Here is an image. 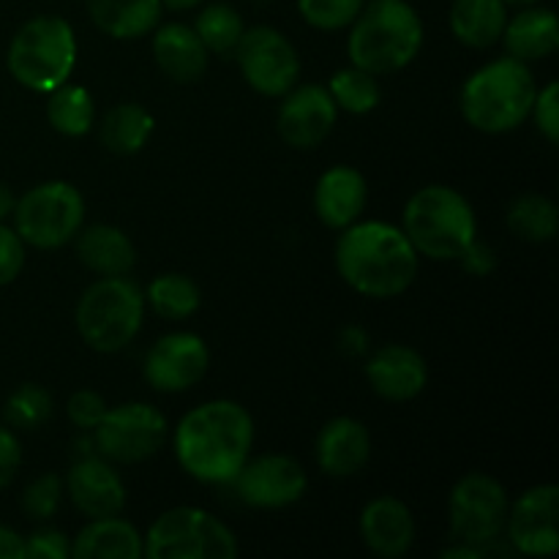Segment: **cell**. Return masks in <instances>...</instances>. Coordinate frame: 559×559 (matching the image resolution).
<instances>
[{
	"instance_id": "cell-45",
	"label": "cell",
	"mask_w": 559,
	"mask_h": 559,
	"mask_svg": "<svg viewBox=\"0 0 559 559\" xmlns=\"http://www.w3.org/2000/svg\"><path fill=\"white\" fill-rule=\"evenodd\" d=\"M484 555H486V551L478 549V546L459 544V546H453V549L442 551V559H478V557H484Z\"/></svg>"
},
{
	"instance_id": "cell-35",
	"label": "cell",
	"mask_w": 559,
	"mask_h": 559,
	"mask_svg": "<svg viewBox=\"0 0 559 559\" xmlns=\"http://www.w3.org/2000/svg\"><path fill=\"white\" fill-rule=\"evenodd\" d=\"M366 0H298V11L306 25L317 31H342L355 22Z\"/></svg>"
},
{
	"instance_id": "cell-40",
	"label": "cell",
	"mask_w": 559,
	"mask_h": 559,
	"mask_svg": "<svg viewBox=\"0 0 559 559\" xmlns=\"http://www.w3.org/2000/svg\"><path fill=\"white\" fill-rule=\"evenodd\" d=\"M71 540L58 530H36L25 538V559H69Z\"/></svg>"
},
{
	"instance_id": "cell-8",
	"label": "cell",
	"mask_w": 559,
	"mask_h": 559,
	"mask_svg": "<svg viewBox=\"0 0 559 559\" xmlns=\"http://www.w3.org/2000/svg\"><path fill=\"white\" fill-rule=\"evenodd\" d=\"M145 555L151 559H235L238 538L202 508L180 506L151 524Z\"/></svg>"
},
{
	"instance_id": "cell-2",
	"label": "cell",
	"mask_w": 559,
	"mask_h": 559,
	"mask_svg": "<svg viewBox=\"0 0 559 559\" xmlns=\"http://www.w3.org/2000/svg\"><path fill=\"white\" fill-rule=\"evenodd\" d=\"M338 276L366 298H396L418 276V251L402 227L355 222L336 243Z\"/></svg>"
},
{
	"instance_id": "cell-5",
	"label": "cell",
	"mask_w": 559,
	"mask_h": 559,
	"mask_svg": "<svg viewBox=\"0 0 559 559\" xmlns=\"http://www.w3.org/2000/svg\"><path fill=\"white\" fill-rule=\"evenodd\" d=\"M402 229L418 257L451 262L478 238V218L467 197L451 186H424L404 205Z\"/></svg>"
},
{
	"instance_id": "cell-28",
	"label": "cell",
	"mask_w": 559,
	"mask_h": 559,
	"mask_svg": "<svg viewBox=\"0 0 559 559\" xmlns=\"http://www.w3.org/2000/svg\"><path fill=\"white\" fill-rule=\"evenodd\" d=\"M153 129H156V120L147 112L142 104L126 102L118 107L109 109L102 120V145L109 153H118V156H134L142 147L151 142Z\"/></svg>"
},
{
	"instance_id": "cell-32",
	"label": "cell",
	"mask_w": 559,
	"mask_h": 559,
	"mask_svg": "<svg viewBox=\"0 0 559 559\" xmlns=\"http://www.w3.org/2000/svg\"><path fill=\"white\" fill-rule=\"evenodd\" d=\"M194 31L200 41L205 44L207 52L218 55V58H229V55H235V47H238L246 27L233 5L211 3L197 14Z\"/></svg>"
},
{
	"instance_id": "cell-44",
	"label": "cell",
	"mask_w": 559,
	"mask_h": 559,
	"mask_svg": "<svg viewBox=\"0 0 559 559\" xmlns=\"http://www.w3.org/2000/svg\"><path fill=\"white\" fill-rule=\"evenodd\" d=\"M0 559H25V538L0 524Z\"/></svg>"
},
{
	"instance_id": "cell-47",
	"label": "cell",
	"mask_w": 559,
	"mask_h": 559,
	"mask_svg": "<svg viewBox=\"0 0 559 559\" xmlns=\"http://www.w3.org/2000/svg\"><path fill=\"white\" fill-rule=\"evenodd\" d=\"M200 3L202 0H162L164 9H169V11H191V9H197Z\"/></svg>"
},
{
	"instance_id": "cell-25",
	"label": "cell",
	"mask_w": 559,
	"mask_h": 559,
	"mask_svg": "<svg viewBox=\"0 0 559 559\" xmlns=\"http://www.w3.org/2000/svg\"><path fill=\"white\" fill-rule=\"evenodd\" d=\"M145 555V540L134 524L118 516L91 519V524L71 540V557L76 559H140Z\"/></svg>"
},
{
	"instance_id": "cell-33",
	"label": "cell",
	"mask_w": 559,
	"mask_h": 559,
	"mask_svg": "<svg viewBox=\"0 0 559 559\" xmlns=\"http://www.w3.org/2000/svg\"><path fill=\"white\" fill-rule=\"evenodd\" d=\"M328 93L333 96L336 107L349 115H369L371 109L380 107L382 102L380 80H377L374 74H369V71L358 69V66L336 71V74L331 76Z\"/></svg>"
},
{
	"instance_id": "cell-41",
	"label": "cell",
	"mask_w": 559,
	"mask_h": 559,
	"mask_svg": "<svg viewBox=\"0 0 559 559\" xmlns=\"http://www.w3.org/2000/svg\"><path fill=\"white\" fill-rule=\"evenodd\" d=\"M22 464V445L11 426H0V489L11 484L20 473Z\"/></svg>"
},
{
	"instance_id": "cell-24",
	"label": "cell",
	"mask_w": 559,
	"mask_h": 559,
	"mask_svg": "<svg viewBox=\"0 0 559 559\" xmlns=\"http://www.w3.org/2000/svg\"><path fill=\"white\" fill-rule=\"evenodd\" d=\"M76 257L98 276H129L136 265V249L123 229L112 224H93L76 233Z\"/></svg>"
},
{
	"instance_id": "cell-16",
	"label": "cell",
	"mask_w": 559,
	"mask_h": 559,
	"mask_svg": "<svg viewBox=\"0 0 559 559\" xmlns=\"http://www.w3.org/2000/svg\"><path fill=\"white\" fill-rule=\"evenodd\" d=\"M284 102L276 115L278 136L289 147L311 151L333 131L338 118V107L328 87L298 85L284 93Z\"/></svg>"
},
{
	"instance_id": "cell-14",
	"label": "cell",
	"mask_w": 559,
	"mask_h": 559,
	"mask_svg": "<svg viewBox=\"0 0 559 559\" xmlns=\"http://www.w3.org/2000/svg\"><path fill=\"white\" fill-rule=\"evenodd\" d=\"M508 540L519 555L555 557L559 551V489L540 484L524 491L506 519Z\"/></svg>"
},
{
	"instance_id": "cell-31",
	"label": "cell",
	"mask_w": 559,
	"mask_h": 559,
	"mask_svg": "<svg viewBox=\"0 0 559 559\" xmlns=\"http://www.w3.org/2000/svg\"><path fill=\"white\" fill-rule=\"evenodd\" d=\"M559 211L544 194H524L508 207V229L527 243H546L557 235Z\"/></svg>"
},
{
	"instance_id": "cell-48",
	"label": "cell",
	"mask_w": 559,
	"mask_h": 559,
	"mask_svg": "<svg viewBox=\"0 0 559 559\" xmlns=\"http://www.w3.org/2000/svg\"><path fill=\"white\" fill-rule=\"evenodd\" d=\"M506 5H535L540 3V0H502Z\"/></svg>"
},
{
	"instance_id": "cell-4",
	"label": "cell",
	"mask_w": 559,
	"mask_h": 559,
	"mask_svg": "<svg viewBox=\"0 0 559 559\" xmlns=\"http://www.w3.org/2000/svg\"><path fill=\"white\" fill-rule=\"evenodd\" d=\"M424 47V22L407 0H371L355 16L347 52L353 66L382 76L413 63Z\"/></svg>"
},
{
	"instance_id": "cell-21",
	"label": "cell",
	"mask_w": 559,
	"mask_h": 559,
	"mask_svg": "<svg viewBox=\"0 0 559 559\" xmlns=\"http://www.w3.org/2000/svg\"><path fill=\"white\" fill-rule=\"evenodd\" d=\"M371 437L360 420L333 418L317 437V464L331 478H353L369 464Z\"/></svg>"
},
{
	"instance_id": "cell-27",
	"label": "cell",
	"mask_w": 559,
	"mask_h": 559,
	"mask_svg": "<svg viewBox=\"0 0 559 559\" xmlns=\"http://www.w3.org/2000/svg\"><path fill=\"white\" fill-rule=\"evenodd\" d=\"M451 33L469 49H489L500 41L508 22V5L502 0H453Z\"/></svg>"
},
{
	"instance_id": "cell-18",
	"label": "cell",
	"mask_w": 559,
	"mask_h": 559,
	"mask_svg": "<svg viewBox=\"0 0 559 559\" xmlns=\"http://www.w3.org/2000/svg\"><path fill=\"white\" fill-rule=\"evenodd\" d=\"M366 380L371 391L385 402H409L420 396L429 382V366L424 355L404 344H388L377 349L366 364Z\"/></svg>"
},
{
	"instance_id": "cell-38",
	"label": "cell",
	"mask_w": 559,
	"mask_h": 559,
	"mask_svg": "<svg viewBox=\"0 0 559 559\" xmlns=\"http://www.w3.org/2000/svg\"><path fill=\"white\" fill-rule=\"evenodd\" d=\"M535 126H538L540 134L546 136L549 145H557L559 142V85L557 82H549L544 91H538L533 104Z\"/></svg>"
},
{
	"instance_id": "cell-23",
	"label": "cell",
	"mask_w": 559,
	"mask_h": 559,
	"mask_svg": "<svg viewBox=\"0 0 559 559\" xmlns=\"http://www.w3.org/2000/svg\"><path fill=\"white\" fill-rule=\"evenodd\" d=\"M500 38L508 55L522 63L549 58L559 47L557 14L551 9H540V5H524V11L506 22Z\"/></svg>"
},
{
	"instance_id": "cell-36",
	"label": "cell",
	"mask_w": 559,
	"mask_h": 559,
	"mask_svg": "<svg viewBox=\"0 0 559 559\" xmlns=\"http://www.w3.org/2000/svg\"><path fill=\"white\" fill-rule=\"evenodd\" d=\"M60 500H63V480L55 473H47L33 480L25 489V495H22V511L33 522H47L60 508Z\"/></svg>"
},
{
	"instance_id": "cell-12",
	"label": "cell",
	"mask_w": 559,
	"mask_h": 559,
	"mask_svg": "<svg viewBox=\"0 0 559 559\" xmlns=\"http://www.w3.org/2000/svg\"><path fill=\"white\" fill-rule=\"evenodd\" d=\"M240 74L246 85L271 98H282L284 93L298 85L300 58L284 33L276 27L257 25L243 31L238 47H235Z\"/></svg>"
},
{
	"instance_id": "cell-6",
	"label": "cell",
	"mask_w": 559,
	"mask_h": 559,
	"mask_svg": "<svg viewBox=\"0 0 559 559\" xmlns=\"http://www.w3.org/2000/svg\"><path fill=\"white\" fill-rule=\"evenodd\" d=\"M142 320L145 295L126 276H102L76 304V331L82 342L104 355L129 347L140 333Z\"/></svg>"
},
{
	"instance_id": "cell-9",
	"label": "cell",
	"mask_w": 559,
	"mask_h": 559,
	"mask_svg": "<svg viewBox=\"0 0 559 559\" xmlns=\"http://www.w3.org/2000/svg\"><path fill=\"white\" fill-rule=\"evenodd\" d=\"M14 229L33 249H60L76 238L85 222V200L66 180H49L25 191L14 205Z\"/></svg>"
},
{
	"instance_id": "cell-10",
	"label": "cell",
	"mask_w": 559,
	"mask_h": 559,
	"mask_svg": "<svg viewBox=\"0 0 559 559\" xmlns=\"http://www.w3.org/2000/svg\"><path fill=\"white\" fill-rule=\"evenodd\" d=\"M167 440V418L162 409L129 402L104 413L93 429V448L115 464H140L156 456Z\"/></svg>"
},
{
	"instance_id": "cell-15",
	"label": "cell",
	"mask_w": 559,
	"mask_h": 559,
	"mask_svg": "<svg viewBox=\"0 0 559 559\" xmlns=\"http://www.w3.org/2000/svg\"><path fill=\"white\" fill-rule=\"evenodd\" d=\"M211 369V349L197 333H167L145 355V380L162 393H183Z\"/></svg>"
},
{
	"instance_id": "cell-19",
	"label": "cell",
	"mask_w": 559,
	"mask_h": 559,
	"mask_svg": "<svg viewBox=\"0 0 559 559\" xmlns=\"http://www.w3.org/2000/svg\"><path fill=\"white\" fill-rule=\"evenodd\" d=\"M360 538L377 557L396 559L413 549L415 519L399 497H377L360 513Z\"/></svg>"
},
{
	"instance_id": "cell-39",
	"label": "cell",
	"mask_w": 559,
	"mask_h": 559,
	"mask_svg": "<svg viewBox=\"0 0 559 559\" xmlns=\"http://www.w3.org/2000/svg\"><path fill=\"white\" fill-rule=\"evenodd\" d=\"M22 267H25V240L16 235V229L0 222V287L14 282Z\"/></svg>"
},
{
	"instance_id": "cell-11",
	"label": "cell",
	"mask_w": 559,
	"mask_h": 559,
	"mask_svg": "<svg viewBox=\"0 0 559 559\" xmlns=\"http://www.w3.org/2000/svg\"><path fill=\"white\" fill-rule=\"evenodd\" d=\"M448 513L453 538L486 551L506 530L508 495L491 475L469 473L453 486Z\"/></svg>"
},
{
	"instance_id": "cell-42",
	"label": "cell",
	"mask_w": 559,
	"mask_h": 559,
	"mask_svg": "<svg viewBox=\"0 0 559 559\" xmlns=\"http://www.w3.org/2000/svg\"><path fill=\"white\" fill-rule=\"evenodd\" d=\"M456 262H462L464 271L473 273V276H489V273L497 267V254L491 246L480 243V240L475 238Z\"/></svg>"
},
{
	"instance_id": "cell-43",
	"label": "cell",
	"mask_w": 559,
	"mask_h": 559,
	"mask_svg": "<svg viewBox=\"0 0 559 559\" xmlns=\"http://www.w3.org/2000/svg\"><path fill=\"white\" fill-rule=\"evenodd\" d=\"M338 347L344 349L347 355H364L366 349H369V333L364 331V328H344L342 333H338Z\"/></svg>"
},
{
	"instance_id": "cell-20",
	"label": "cell",
	"mask_w": 559,
	"mask_h": 559,
	"mask_svg": "<svg viewBox=\"0 0 559 559\" xmlns=\"http://www.w3.org/2000/svg\"><path fill=\"white\" fill-rule=\"evenodd\" d=\"M369 200V186L360 169L338 164L320 175L314 189V211L325 227L347 229L364 213Z\"/></svg>"
},
{
	"instance_id": "cell-7",
	"label": "cell",
	"mask_w": 559,
	"mask_h": 559,
	"mask_svg": "<svg viewBox=\"0 0 559 559\" xmlns=\"http://www.w3.org/2000/svg\"><path fill=\"white\" fill-rule=\"evenodd\" d=\"M11 76L22 87L49 93L63 85L76 66V36L60 16H36L14 33L5 55Z\"/></svg>"
},
{
	"instance_id": "cell-26",
	"label": "cell",
	"mask_w": 559,
	"mask_h": 559,
	"mask_svg": "<svg viewBox=\"0 0 559 559\" xmlns=\"http://www.w3.org/2000/svg\"><path fill=\"white\" fill-rule=\"evenodd\" d=\"M162 11V0H87L93 25L120 41H134L156 31Z\"/></svg>"
},
{
	"instance_id": "cell-37",
	"label": "cell",
	"mask_w": 559,
	"mask_h": 559,
	"mask_svg": "<svg viewBox=\"0 0 559 559\" xmlns=\"http://www.w3.org/2000/svg\"><path fill=\"white\" fill-rule=\"evenodd\" d=\"M107 413V402H104L102 393L96 391H76L71 393L69 404H66V415H69L71 424L82 431L96 429L98 420Z\"/></svg>"
},
{
	"instance_id": "cell-17",
	"label": "cell",
	"mask_w": 559,
	"mask_h": 559,
	"mask_svg": "<svg viewBox=\"0 0 559 559\" xmlns=\"http://www.w3.org/2000/svg\"><path fill=\"white\" fill-rule=\"evenodd\" d=\"M66 491L76 511L85 513L87 519L118 516L126 506L123 480L102 456H85L71 464L66 475Z\"/></svg>"
},
{
	"instance_id": "cell-29",
	"label": "cell",
	"mask_w": 559,
	"mask_h": 559,
	"mask_svg": "<svg viewBox=\"0 0 559 559\" xmlns=\"http://www.w3.org/2000/svg\"><path fill=\"white\" fill-rule=\"evenodd\" d=\"M47 120L58 134L85 136L96 123V104L93 96L80 85H60L49 91Z\"/></svg>"
},
{
	"instance_id": "cell-22",
	"label": "cell",
	"mask_w": 559,
	"mask_h": 559,
	"mask_svg": "<svg viewBox=\"0 0 559 559\" xmlns=\"http://www.w3.org/2000/svg\"><path fill=\"white\" fill-rule=\"evenodd\" d=\"M153 58H156L158 69L169 80L180 82V85H189V82H197L205 76L211 52L200 41L194 27L183 25V22H167V25L156 27V36H153Z\"/></svg>"
},
{
	"instance_id": "cell-3",
	"label": "cell",
	"mask_w": 559,
	"mask_h": 559,
	"mask_svg": "<svg viewBox=\"0 0 559 559\" xmlns=\"http://www.w3.org/2000/svg\"><path fill=\"white\" fill-rule=\"evenodd\" d=\"M538 85L527 63L497 58L467 76L459 96L464 120L484 134H508L533 112Z\"/></svg>"
},
{
	"instance_id": "cell-46",
	"label": "cell",
	"mask_w": 559,
	"mask_h": 559,
	"mask_svg": "<svg viewBox=\"0 0 559 559\" xmlns=\"http://www.w3.org/2000/svg\"><path fill=\"white\" fill-rule=\"evenodd\" d=\"M14 205H16L14 191H11L9 186L0 180V222H3V218H9L11 213H14Z\"/></svg>"
},
{
	"instance_id": "cell-13",
	"label": "cell",
	"mask_w": 559,
	"mask_h": 559,
	"mask_svg": "<svg viewBox=\"0 0 559 559\" xmlns=\"http://www.w3.org/2000/svg\"><path fill=\"white\" fill-rule=\"evenodd\" d=\"M229 484L238 491L240 502H246L249 508H260V511L295 506L309 489L304 467L293 456H282V453L246 462Z\"/></svg>"
},
{
	"instance_id": "cell-34",
	"label": "cell",
	"mask_w": 559,
	"mask_h": 559,
	"mask_svg": "<svg viewBox=\"0 0 559 559\" xmlns=\"http://www.w3.org/2000/svg\"><path fill=\"white\" fill-rule=\"evenodd\" d=\"M3 415L5 426H11V429L33 431L47 424L49 415H52V396L41 385L25 382L5 399Z\"/></svg>"
},
{
	"instance_id": "cell-30",
	"label": "cell",
	"mask_w": 559,
	"mask_h": 559,
	"mask_svg": "<svg viewBox=\"0 0 559 559\" xmlns=\"http://www.w3.org/2000/svg\"><path fill=\"white\" fill-rule=\"evenodd\" d=\"M145 300L162 320L180 322L200 309L202 295L200 287L183 273H162L147 284Z\"/></svg>"
},
{
	"instance_id": "cell-1",
	"label": "cell",
	"mask_w": 559,
	"mask_h": 559,
	"mask_svg": "<svg viewBox=\"0 0 559 559\" xmlns=\"http://www.w3.org/2000/svg\"><path fill=\"white\" fill-rule=\"evenodd\" d=\"M251 445L254 420L249 409L229 399L200 404L175 429V456L202 484H229L249 462Z\"/></svg>"
}]
</instances>
